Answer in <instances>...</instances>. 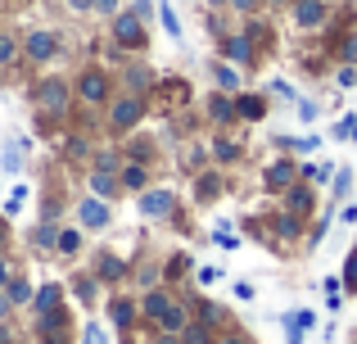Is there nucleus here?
<instances>
[{
    "mask_svg": "<svg viewBox=\"0 0 357 344\" xmlns=\"http://www.w3.org/2000/svg\"><path fill=\"white\" fill-rule=\"evenodd\" d=\"M73 82H63V77H45V82H36V91H32V105L41 109V114H50V118H63L68 114V105H73Z\"/></svg>",
    "mask_w": 357,
    "mask_h": 344,
    "instance_id": "obj_1",
    "label": "nucleus"
},
{
    "mask_svg": "<svg viewBox=\"0 0 357 344\" xmlns=\"http://www.w3.org/2000/svg\"><path fill=\"white\" fill-rule=\"evenodd\" d=\"M109 36H114L118 50H145V41H149V23H145V18H136L131 9H122V14L109 18Z\"/></svg>",
    "mask_w": 357,
    "mask_h": 344,
    "instance_id": "obj_2",
    "label": "nucleus"
},
{
    "mask_svg": "<svg viewBox=\"0 0 357 344\" xmlns=\"http://www.w3.org/2000/svg\"><path fill=\"white\" fill-rule=\"evenodd\" d=\"M145 123V96H131V91H122V96L109 100V127H114L118 136H127L131 127Z\"/></svg>",
    "mask_w": 357,
    "mask_h": 344,
    "instance_id": "obj_3",
    "label": "nucleus"
},
{
    "mask_svg": "<svg viewBox=\"0 0 357 344\" xmlns=\"http://www.w3.org/2000/svg\"><path fill=\"white\" fill-rule=\"evenodd\" d=\"M73 91H77L82 105H109V91H114V82H109V73L100 68V63H91V68H82V77L73 82Z\"/></svg>",
    "mask_w": 357,
    "mask_h": 344,
    "instance_id": "obj_4",
    "label": "nucleus"
},
{
    "mask_svg": "<svg viewBox=\"0 0 357 344\" xmlns=\"http://www.w3.org/2000/svg\"><path fill=\"white\" fill-rule=\"evenodd\" d=\"M140 218H149V222H163V218H172L176 213V190H167V186H154V190H140Z\"/></svg>",
    "mask_w": 357,
    "mask_h": 344,
    "instance_id": "obj_5",
    "label": "nucleus"
},
{
    "mask_svg": "<svg viewBox=\"0 0 357 344\" xmlns=\"http://www.w3.org/2000/svg\"><path fill=\"white\" fill-rule=\"evenodd\" d=\"M54 54H59V32L41 27V32H27L23 36V59L27 63H50Z\"/></svg>",
    "mask_w": 357,
    "mask_h": 344,
    "instance_id": "obj_6",
    "label": "nucleus"
},
{
    "mask_svg": "<svg viewBox=\"0 0 357 344\" xmlns=\"http://www.w3.org/2000/svg\"><path fill=\"white\" fill-rule=\"evenodd\" d=\"M294 27H303V32H317V27H326V18H331V9H326V0H294Z\"/></svg>",
    "mask_w": 357,
    "mask_h": 344,
    "instance_id": "obj_7",
    "label": "nucleus"
},
{
    "mask_svg": "<svg viewBox=\"0 0 357 344\" xmlns=\"http://www.w3.org/2000/svg\"><path fill=\"white\" fill-rule=\"evenodd\" d=\"M109 209H114L109 200H96V195H86V200H77V222H82L86 231H100V227H109Z\"/></svg>",
    "mask_w": 357,
    "mask_h": 344,
    "instance_id": "obj_8",
    "label": "nucleus"
},
{
    "mask_svg": "<svg viewBox=\"0 0 357 344\" xmlns=\"http://www.w3.org/2000/svg\"><path fill=\"white\" fill-rule=\"evenodd\" d=\"M222 59L227 63H253L258 59V50H253V36L249 32H236V36H222Z\"/></svg>",
    "mask_w": 357,
    "mask_h": 344,
    "instance_id": "obj_9",
    "label": "nucleus"
},
{
    "mask_svg": "<svg viewBox=\"0 0 357 344\" xmlns=\"http://www.w3.org/2000/svg\"><path fill=\"white\" fill-rule=\"evenodd\" d=\"M294 181H298L294 159H276V163H267V172H262V186H267V190H280V195H285Z\"/></svg>",
    "mask_w": 357,
    "mask_h": 344,
    "instance_id": "obj_10",
    "label": "nucleus"
},
{
    "mask_svg": "<svg viewBox=\"0 0 357 344\" xmlns=\"http://www.w3.org/2000/svg\"><path fill=\"white\" fill-rule=\"evenodd\" d=\"M208 118H213L218 127H231V123H240L236 96H227V91H213V96H208Z\"/></svg>",
    "mask_w": 357,
    "mask_h": 344,
    "instance_id": "obj_11",
    "label": "nucleus"
},
{
    "mask_svg": "<svg viewBox=\"0 0 357 344\" xmlns=\"http://www.w3.org/2000/svg\"><path fill=\"white\" fill-rule=\"evenodd\" d=\"M312 209H317L312 186H307V181H294V186L285 190V213H294V218H307Z\"/></svg>",
    "mask_w": 357,
    "mask_h": 344,
    "instance_id": "obj_12",
    "label": "nucleus"
},
{
    "mask_svg": "<svg viewBox=\"0 0 357 344\" xmlns=\"http://www.w3.org/2000/svg\"><path fill=\"white\" fill-rule=\"evenodd\" d=\"M149 87H154V68H149V63H127V68H122V91L149 96Z\"/></svg>",
    "mask_w": 357,
    "mask_h": 344,
    "instance_id": "obj_13",
    "label": "nucleus"
},
{
    "mask_svg": "<svg viewBox=\"0 0 357 344\" xmlns=\"http://www.w3.org/2000/svg\"><path fill=\"white\" fill-rule=\"evenodd\" d=\"M86 186H91V195H96V200H109V204H114V200H118V190H122L118 172H100V168H91Z\"/></svg>",
    "mask_w": 357,
    "mask_h": 344,
    "instance_id": "obj_14",
    "label": "nucleus"
},
{
    "mask_svg": "<svg viewBox=\"0 0 357 344\" xmlns=\"http://www.w3.org/2000/svg\"><path fill=\"white\" fill-rule=\"evenodd\" d=\"M172 304H176L172 294H167L163 285H154V290H149L145 299H140V317H149V322H163V313L172 308Z\"/></svg>",
    "mask_w": 357,
    "mask_h": 344,
    "instance_id": "obj_15",
    "label": "nucleus"
},
{
    "mask_svg": "<svg viewBox=\"0 0 357 344\" xmlns=\"http://www.w3.org/2000/svg\"><path fill=\"white\" fill-rule=\"evenodd\" d=\"M136 317H140V304L122 299V294H118V299H109V322H114L118 331H131V322H136Z\"/></svg>",
    "mask_w": 357,
    "mask_h": 344,
    "instance_id": "obj_16",
    "label": "nucleus"
},
{
    "mask_svg": "<svg viewBox=\"0 0 357 344\" xmlns=\"http://www.w3.org/2000/svg\"><path fill=\"white\" fill-rule=\"evenodd\" d=\"M118 181H122V190H149V168H145V163H136V159H131V163H122V172H118Z\"/></svg>",
    "mask_w": 357,
    "mask_h": 344,
    "instance_id": "obj_17",
    "label": "nucleus"
},
{
    "mask_svg": "<svg viewBox=\"0 0 357 344\" xmlns=\"http://www.w3.org/2000/svg\"><path fill=\"white\" fill-rule=\"evenodd\" d=\"M185 327H190V308H185V304H172V308L163 313V322H158V331H163V336H181Z\"/></svg>",
    "mask_w": 357,
    "mask_h": 344,
    "instance_id": "obj_18",
    "label": "nucleus"
},
{
    "mask_svg": "<svg viewBox=\"0 0 357 344\" xmlns=\"http://www.w3.org/2000/svg\"><path fill=\"white\" fill-rule=\"evenodd\" d=\"M213 82H218V91H227V96H240V68L236 63H213Z\"/></svg>",
    "mask_w": 357,
    "mask_h": 344,
    "instance_id": "obj_19",
    "label": "nucleus"
},
{
    "mask_svg": "<svg viewBox=\"0 0 357 344\" xmlns=\"http://www.w3.org/2000/svg\"><path fill=\"white\" fill-rule=\"evenodd\" d=\"M236 109L244 123H262L267 118V96H236Z\"/></svg>",
    "mask_w": 357,
    "mask_h": 344,
    "instance_id": "obj_20",
    "label": "nucleus"
},
{
    "mask_svg": "<svg viewBox=\"0 0 357 344\" xmlns=\"http://www.w3.org/2000/svg\"><path fill=\"white\" fill-rule=\"evenodd\" d=\"M96 276L100 281H122V276H127V263H122L118 254H100L96 258Z\"/></svg>",
    "mask_w": 357,
    "mask_h": 344,
    "instance_id": "obj_21",
    "label": "nucleus"
},
{
    "mask_svg": "<svg viewBox=\"0 0 357 344\" xmlns=\"http://www.w3.org/2000/svg\"><path fill=\"white\" fill-rule=\"evenodd\" d=\"M222 195V177L218 172H199V181H195V200L199 204H213Z\"/></svg>",
    "mask_w": 357,
    "mask_h": 344,
    "instance_id": "obj_22",
    "label": "nucleus"
},
{
    "mask_svg": "<svg viewBox=\"0 0 357 344\" xmlns=\"http://www.w3.org/2000/svg\"><path fill=\"white\" fill-rule=\"evenodd\" d=\"M18 59H23V41L0 32V68H9V63H18Z\"/></svg>",
    "mask_w": 357,
    "mask_h": 344,
    "instance_id": "obj_23",
    "label": "nucleus"
},
{
    "mask_svg": "<svg viewBox=\"0 0 357 344\" xmlns=\"http://www.w3.org/2000/svg\"><path fill=\"white\" fill-rule=\"evenodd\" d=\"M5 294H9V304H14V308H23V304H32V299H36V290L23 281V276H14V281L5 285Z\"/></svg>",
    "mask_w": 357,
    "mask_h": 344,
    "instance_id": "obj_24",
    "label": "nucleus"
},
{
    "mask_svg": "<svg viewBox=\"0 0 357 344\" xmlns=\"http://www.w3.org/2000/svg\"><path fill=\"white\" fill-rule=\"evenodd\" d=\"M59 299H63V285H41V290H36V313H54L59 308Z\"/></svg>",
    "mask_w": 357,
    "mask_h": 344,
    "instance_id": "obj_25",
    "label": "nucleus"
},
{
    "mask_svg": "<svg viewBox=\"0 0 357 344\" xmlns=\"http://www.w3.org/2000/svg\"><path fill=\"white\" fill-rule=\"evenodd\" d=\"M213 159H218V163H240V141L218 136V141H213Z\"/></svg>",
    "mask_w": 357,
    "mask_h": 344,
    "instance_id": "obj_26",
    "label": "nucleus"
},
{
    "mask_svg": "<svg viewBox=\"0 0 357 344\" xmlns=\"http://www.w3.org/2000/svg\"><path fill=\"white\" fill-rule=\"evenodd\" d=\"M77 249H82V231H77V227H59V245H54V254L73 258Z\"/></svg>",
    "mask_w": 357,
    "mask_h": 344,
    "instance_id": "obj_27",
    "label": "nucleus"
},
{
    "mask_svg": "<svg viewBox=\"0 0 357 344\" xmlns=\"http://www.w3.org/2000/svg\"><path fill=\"white\" fill-rule=\"evenodd\" d=\"M298 227H303V218H294V213H276V222H271V231H276L280 240H294Z\"/></svg>",
    "mask_w": 357,
    "mask_h": 344,
    "instance_id": "obj_28",
    "label": "nucleus"
},
{
    "mask_svg": "<svg viewBox=\"0 0 357 344\" xmlns=\"http://www.w3.org/2000/svg\"><path fill=\"white\" fill-rule=\"evenodd\" d=\"M32 245L36 249H54L59 245V227H54V222H41V227L32 231Z\"/></svg>",
    "mask_w": 357,
    "mask_h": 344,
    "instance_id": "obj_29",
    "label": "nucleus"
},
{
    "mask_svg": "<svg viewBox=\"0 0 357 344\" xmlns=\"http://www.w3.org/2000/svg\"><path fill=\"white\" fill-rule=\"evenodd\" d=\"M181 344H218V340H213V327H204V322H190V327L181 331Z\"/></svg>",
    "mask_w": 357,
    "mask_h": 344,
    "instance_id": "obj_30",
    "label": "nucleus"
},
{
    "mask_svg": "<svg viewBox=\"0 0 357 344\" xmlns=\"http://www.w3.org/2000/svg\"><path fill=\"white\" fill-rule=\"evenodd\" d=\"M158 18H163V32L172 36V41H181V18H176V9L167 5V0H163V5H158Z\"/></svg>",
    "mask_w": 357,
    "mask_h": 344,
    "instance_id": "obj_31",
    "label": "nucleus"
},
{
    "mask_svg": "<svg viewBox=\"0 0 357 344\" xmlns=\"http://www.w3.org/2000/svg\"><path fill=\"white\" fill-rule=\"evenodd\" d=\"M195 304H199V322L204 327H222V322H227V313H222L213 299H195Z\"/></svg>",
    "mask_w": 357,
    "mask_h": 344,
    "instance_id": "obj_32",
    "label": "nucleus"
},
{
    "mask_svg": "<svg viewBox=\"0 0 357 344\" xmlns=\"http://www.w3.org/2000/svg\"><path fill=\"white\" fill-rule=\"evenodd\" d=\"M298 172H303V181H317V186H321V181H331V177H335V168H331V163H303Z\"/></svg>",
    "mask_w": 357,
    "mask_h": 344,
    "instance_id": "obj_33",
    "label": "nucleus"
},
{
    "mask_svg": "<svg viewBox=\"0 0 357 344\" xmlns=\"http://www.w3.org/2000/svg\"><path fill=\"white\" fill-rule=\"evenodd\" d=\"M96 168L100 172H122V154L118 150H96Z\"/></svg>",
    "mask_w": 357,
    "mask_h": 344,
    "instance_id": "obj_34",
    "label": "nucleus"
},
{
    "mask_svg": "<svg viewBox=\"0 0 357 344\" xmlns=\"http://www.w3.org/2000/svg\"><path fill=\"white\" fill-rule=\"evenodd\" d=\"M96 290H100V276H77V299L82 304H96Z\"/></svg>",
    "mask_w": 357,
    "mask_h": 344,
    "instance_id": "obj_35",
    "label": "nucleus"
},
{
    "mask_svg": "<svg viewBox=\"0 0 357 344\" xmlns=\"http://www.w3.org/2000/svg\"><path fill=\"white\" fill-rule=\"evenodd\" d=\"M136 281L140 285H149V290H154L158 281H163V272H158V263H140V272H136Z\"/></svg>",
    "mask_w": 357,
    "mask_h": 344,
    "instance_id": "obj_36",
    "label": "nucleus"
},
{
    "mask_svg": "<svg viewBox=\"0 0 357 344\" xmlns=\"http://www.w3.org/2000/svg\"><path fill=\"white\" fill-rule=\"evenodd\" d=\"M344 290L357 294V249L349 254V263H344Z\"/></svg>",
    "mask_w": 357,
    "mask_h": 344,
    "instance_id": "obj_37",
    "label": "nucleus"
},
{
    "mask_svg": "<svg viewBox=\"0 0 357 344\" xmlns=\"http://www.w3.org/2000/svg\"><path fill=\"white\" fill-rule=\"evenodd\" d=\"M190 254H172V258H167V276H185V272H190Z\"/></svg>",
    "mask_w": 357,
    "mask_h": 344,
    "instance_id": "obj_38",
    "label": "nucleus"
},
{
    "mask_svg": "<svg viewBox=\"0 0 357 344\" xmlns=\"http://www.w3.org/2000/svg\"><path fill=\"white\" fill-rule=\"evenodd\" d=\"M86 154H91L86 136H68V159H86Z\"/></svg>",
    "mask_w": 357,
    "mask_h": 344,
    "instance_id": "obj_39",
    "label": "nucleus"
},
{
    "mask_svg": "<svg viewBox=\"0 0 357 344\" xmlns=\"http://www.w3.org/2000/svg\"><path fill=\"white\" fill-rule=\"evenodd\" d=\"M127 9H131V14H136V18H145V23H149V18L158 14V9H154V0H131Z\"/></svg>",
    "mask_w": 357,
    "mask_h": 344,
    "instance_id": "obj_40",
    "label": "nucleus"
},
{
    "mask_svg": "<svg viewBox=\"0 0 357 344\" xmlns=\"http://www.w3.org/2000/svg\"><path fill=\"white\" fill-rule=\"evenodd\" d=\"M349 186H353V172L340 168V172H335V200H344V195H349Z\"/></svg>",
    "mask_w": 357,
    "mask_h": 344,
    "instance_id": "obj_41",
    "label": "nucleus"
},
{
    "mask_svg": "<svg viewBox=\"0 0 357 344\" xmlns=\"http://www.w3.org/2000/svg\"><path fill=\"white\" fill-rule=\"evenodd\" d=\"M122 14V0H96V18H114Z\"/></svg>",
    "mask_w": 357,
    "mask_h": 344,
    "instance_id": "obj_42",
    "label": "nucleus"
},
{
    "mask_svg": "<svg viewBox=\"0 0 357 344\" xmlns=\"http://www.w3.org/2000/svg\"><path fill=\"white\" fill-rule=\"evenodd\" d=\"M326 231H331V218H321L312 231H307V245H321V240H326Z\"/></svg>",
    "mask_w": 357,
    "mask_h": 344,
    "instance_id": "obj_43",
    "label": "nucleus"
},
{
    "mask_svg": "<svg viewBox=\"0 0 357 344\" xmlns=\"http://www.w3.org/2000/svg\"><path fill=\"white\" fill-rule=\"evenodd\" d=\"M68 14H96V0H63Z\"/></svg>",
    "mask_w": 357,
    "mask_h": 344,
    "instance_id": "obj_44",
    "label": "nucleus"
},
{
    "mask_svg": "<svg viewBox=\"0 0 357 344\" xmlns=\"http://www.w3.org/2000/svg\"><path fill=\"white\" fill-rule=\"evenodd\" d=\"M340 87H357V63H344L340 68Z\"/></svg>",
    "mask_w": 357,
    "mask_h": 344,
    "instance_id": "obj_45",
    "label": "nucleus"
},
{
    "mask_svg": "<svg viewBox=\"0 0 357 344\" xmlns=\"http://www.w3.org/2000/svg\"><path fill=\"white\" fill-rule=\"evenodd\" d=\"M227 5H231V9H236V14H253V9H258V5H262V0H227Z\"/></svg>",
    "mask_w": 357,
    "mask_h": 344,
    "instance_id": "obj_46",
    "label": "nucleus"
},
{
    "mask_svg": "<svg viewBox=\"0 0 357 344\" xmlns=\"http://www.w3.org/2000/svg\"><path fill=\"white\" fill-rule=\"evenodd\" d=\"M23 200H27V186H18V190L9 195V213H18V209H23Z\"/></svg>",
    "mask_w": 357,
    "mask_h": 344,
    "instance_id": "obj_47",
    "label": "nucleus"
},
{
    "mask_svg": "<svg viewBox=\"0 0 357 344\" xmlns=\"http://www.w3.org/2000/svg\"><path fill=\"white\" fill-rule=\"evenodd\" d=\"M222 276V267H199V285H213Z\"/></svg>",
    "mask_w": 357,
    "mask_h": 344,
    "instance_id": "obj_48",
    "label": "nucleus"
},
{
    "mask_svg": "<svg viewBox=\"0 0 357 344\" xmlns=\"http://www.w3.org/2000/svg\"><path fill=\"white\" fill-rule=\"evenodd\" d=\"M9 281H14V263H5V258H0V290H5Z\"/></svg>",
    "mask_w": 357,
    "mask_h": 344,
    "instance_id": "obj_49",
    "label": "nucleus"
},
{
    "mask_svg": "<svg viewBox=\"0 0 357 344\" xmlns=\"http://www.w3.org/2000/svg\"><path fill=\"white\" fill-rule=\"evenodd\" d=\"M18 163H23V154H18V150H5V168L18 172Z\"/></svg>",
    "mask_w": 357,
    "mask_h": 344,
    "instance_id": "obj_50",
    "label": "nucleus"
},
{
    "mask_svg": "<svg viewBox=\"0 0 357 344\" xmlns=\"http://www.w3.org/2000/svg\"><path fill=\"white\" fill-rule=\"evenodd\" d=\"M340 54H344V63H357V41H344Z\"/></svg>",
    "mask_w": 357,
    "mask_h": 344,
    "instance_id": "obj_51",
    "label": "nucleus"
},
{
    "mask_svg": "<svg viewBox=\"0 0 357 344\" xmlns=\"http://www.w3.org/2000/svg\"><path fill=\"white\" fill-rule=\"evenodd\" d=\"M271 91H276V96H285V100H294V87H289V82H271Z\"/></svg>",
    "mask_w": 357,
    "mask_h": 344,
    "instance_id": "obj_52",
    "label": "nucleus"
},
{
    "mask_svg": "<svg viewBox=\"0 0 357 344\" xmlns=\"http://www.w3.org/2000/svg\"><path fill=\"white\" fill-rule=\"evenodd\" d=\"M218 344H253V340H249V336H240V331H231V336H222Z\"/></svg>",
    "mask_w": 357,
    "mask_h": 344,
    "instance_id": "obj_53",
    "label": "nucleus"
},
{
    "mask_svg": "<svg viewBox=\"0 0 357 344\" xmlns=\"http://www.w3.org/2000/svg\"><path fill=\"white\" fill-rule=\"evenodd\" d=\"M86 344H105V331H100V327H86Z\"/></svg>",
    "mask_w": 357,
    "mask_h": 344,
    "instance_id": "obj_54",
    "label": "nucleus"
},
{
    "mask_svg": "<svg viewBox=\"0 0 357 344\" xmlns=\"http://www.w3.org/2000/svg\"><path fill=\"white\" fill-rule=\"evenodd\" d=\"M9 308H14V304H9V294H0V317H5Z\"/></svg>",
    "mask_w": 357,
    "mask_h": 344,
    "instance_id": "obj_55",
    "label": "nucleus"
},
{
    "mask_svg": "<svg viewBox=\"0 0 357 344\" xmlns=\"http://www.w3.org/2000/svg\"><path fill=\"white\" fill-rule=\"evenodd\" d=\"M0 344H9V331L5 327H0Z\"/></svg>",
    "mask_w": 357,
    "mask_h": 344,
    "instance_id": "obj_56",
    "label": "nucleus"
},
{
    "mask_svg": "<svg viewBox=\"0 0 357 344\" xmlns=\"http://www.w3.org/2000/svg\"><path fill=\"white\" fill-rule=\"evenodd\" d=\"M0 245H5V222H0Z\"/></svg>",
    "mask_w": 357,
    "mask_h": 344,
    "instance_id": "obj_57",
    "label": "nucleus"
},
{
    "mask_svg": "<svg viewBox=\"0 0 357 344\" xmlns=\"http://www.w3.org/2000/svg\"><path fill=\"white\" fill-rule=\"evenodd\" d=\"M271 5H289V0H271Z\"/></svg>",
    "mask_w": 357,
    "mask_h": 344,
    "instance_id": "obj_58",
    "label": "nucleus"
},
{
    "mask_svg": "<svg viewBox=\"0 0 357 344\" xmlns=\"http://www.w3.org/2000/svg\"><path fill=\"white\" fill-rule=\"evenodd\" d=\"M0 73H5V68H0Z\"/></svg>",
    "mask_w": 357,
    "mask_h": 344,
    "instance_id": "obj_59",
    "label": "nucleus"
}]
</instances>
